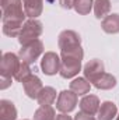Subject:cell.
Instances as JSON below:
<instances>
[{"label":"cell","mask_w":119,"mask_h":120,"mask_svg":"<svg viewBox=\"0 0 119 120\" xmlns=\"http://www.w3.org/2000/svg\"><path fill=\"white\" fill-rule=\"evenodd\" d=\"M58 45L60 49V56H71L81 59L84 57V52L81 48V36L73 30H64L59 34Z\"/></svg>","instance_id":"obj_1"},{"label":"cell","mask_w":119,"mask_h":120,"mask_svg":"<svg viewBox=\"0 0 119 120\" xmlns=\"http://www.w3.org/2000/svg\"><path fill=\"white\" fill-rule=\"evenodd\" d=\"M1 20L3 22L20 21L25 22V11L23 0H1Z\"/></svg>","instance_id":"obj_2"},{"label":"cell","mask_w":119,"mask_h":120,"mask_svg":"<svg viewBox=\"0 0 119 120\" xmlns=\"http://www.w3.org/2000/svg\"><path fill=\"white\" fill-rule=\"evenodd\" d=\"M42 31H44V27H42V22L36 18H30L24 22V27L21 30V34L18 35V42L20 45H27L32 41L38 39L41 35H42Z\"/></svg>","instance_id":"obj_3"},{"label":"cell","mask_w":119,"mask_h":120,"mask_svg":"<svg viewBox=\"0 0 119 120\" xmlns=\"http://www.w3.org/2000/svg\"><path fill=\"white\" fill-rule=\"evenodd\" d=\"M21 64V59L18 55L13 52H6L1 56V63H0V74L1 77H8L14 78L16 73L18 71Z\"/></svg>","instance_id":"obj_4"},{"label":"cell","mask_w":119,"mask_h":120,"mask_svg":"<svg viewBox=\"0 0 119 120\" xmlns=\"http://www.w3.org/2000/svg\"><path fill=\"white\" fill-rule=\"evenodd\" d=\"M42 53H44V43H42V41L35 39V41H32L30 43L21 46V49L18 52V56H20L21 61H25V63L31 64Z\"/></svg>","instance_id":"obj_5"},{"label":"cell","mask_w":119,"mask_h":120,"mask_svg":"<svg viewBox=\"0 0 119 120\" xmlns=\"http://www.w3.org/2000/svg\"><path fill=\"white\" fill-rule=\"evenodd\" d=\"M62 66H60V77L63 78H73L81 70V59L71 57V56H60Z\"/></svg>","instance_id":"obj_6"},{"label":"cell","mask_w":119,"mask_h":120,"mask_svg":"<svg viewBox=\"0 0 119 120\" xmlns=\"http://www.w3.org/2000/svg\"><path fill=\"white\" fill-rule=\"evenodd\" d=\"M79 102V95L74 94L71 90L69 91H62L58 96L56 101V109L62 113H70L71 110H74V108L77 106Z\"/></svg>","instance_id":"obj_7"},{"label":"cell","mask_w":119,"mask_h":120,"mask_svg":"<svg viewBox=\"0 0 119 120\" xmlns=\"http://www.w3.org/2000/svg\"><path fill=\"white\" fill-rule=\"evenodd\" d=\"M60 66H62V59L58 53L55 52H46L42 60H41V68L46 75H55L56 73L60 71Z\"/></svg>","instance_id":"obj_8"},{"label":"cell","mask_w":119,"mask_h":120,"mask_svg":"<svg viewBox=\"0 0 119 120\" xmlns=\"http://www.w3.org/2000/svg\"><path fill=\"white\" fill-rule=\"evenodd\" d=\"M83 73H84V78H87L90 82H94L102 73H105L104 71V63L99 59L90 60L88 63H86Z\"/></svg>","instance_id":"obj_9"},{"label":"cell","mask_w":119,"mask_h":120,"mask_svg":"<svg viewBox=\"0 0 119 120\" xmlns=\"http://www.w3.org/2000/svg\"><path fill=\"white\" fill-rule=\"evenodd\" d=\"M21 84H23V88H24L25 95L28 98H31V99H36L38 98V94L44 88L42 87V81L39 80V77H36L34 74H31L28 78H25Z\"/></svg>","instance_id":"obj_10"},{"label":"cell","mask_w":119,"mask_h":120,"mask_svg":"<svg viewBox=\"0 0 119 120\" xmlns=\"http://www.w3.org/2000/svg\"><path fill=\"white\" fill-rule=\"evenodd\" d=\"M79 105H80V112L87 113V115H92V116L98 113L99 106H101L99 99L95 95H84Z\"/></svg>","instance_id":"obj_11"},{"label":"cell","mask_w":119,"mask_h":120,"mask_svg":"<svg viewBox=\"0 0 119 120\" xmlns=\"http://www.w3.org/2000/svg\"><path fill=\"white\" fill-rule=\"evenodd\" d=\"M25 15L30 18H36L42 14L44 0H23Z\"/></svg>","instance_id":"obj_12"},{"label":"cell","mask_w":119,"mask_h":120,"mask_svg":"<svg viewBox=\"0 0 119 120\" xmlns=\"http://www.w3.org/2000/svg\"><path fill=\"white\" fill-rule=\"evenodd\" d=\"M0 120H17V109L8 99L0 101Z\"/></svg>","instance_id":"obj_13"},{"label":"cell","mask_w":119,"mask_h":120,"mask_svg":"<svg viewBox=\"0 0 119 120\" xmlns=\"http://www.w3.org/2000/svg\"><path fill=\"white\" fill-rule=\"evenodd\" d=\"M118 113V108L114 102L111 101H105L101 103L99 110H98V120H112Z\"/></svg>","instance_id":"obj_14"},{"label":"cell","mask_w":119,"mask_h":120,"mask_svg":"<svg viewBox=\"0 0 119 120\" xmlns=\"http://www.w3.org/2000/svg\"><path fill=\"white\" fill-rule=\"evenodd\" d=\"M101 27L107 34H111V35L119 34V14H108L102 20Z\"/></svg>","instance_id":"obj_15"},{"label":"cell","mask_w":119,"mask_h":120,"mask_svg":"<svg viewBox=\"0 0 119 120\" xmlns=\"http://www.w3.org/2000/svg\"><path fill=\"white\" fill-rule=\"evenodd\" d=\"M92 85H94L97 90H102V91L112 90V88L116 85V78H115L112 74L102 73V74L92 82Z\"/></svg>","instance_id":"obj_16"},{"label":"cell","mask_w":119,"mask_h":120,"mask_svg":"<svg viewBox=\"0 0 119 120\" xmlns=\"http://www.w3.org/2000/svg\"><path fill=\"white\" fill-rule=\"evenodd\" d=\"M55 99H56V90L52 87H44L36 98L41 106H51L55 102Z\"/></svg>","instance_id":"obj_17"},{"label":"cell","mask_w":119,"mask_h":120,"mask_svg":"<svg viewBox=\"0 0 119 120\" xmlns=\"http://www.w3.org/2000/svg\"><path fill=\"white\" fill-rule=\"evenodd\" d=\"M91 88V84L87 78L84 77H79V78H74L71 82H70V90L73 91L74 94L77 95H86L90 92Z\"/></svg>","instance_id":"obj_18"},{"label":"cell","mask_w":119,"mask_h":120,"mask_svg":"<svg viewBox=\"0 0 119 120\" xmlns=\"http://www.w3.org/2000/svg\"><path fill=\"white\" fill-rule=\"evenodd\" d=\"M111 11L109 0H94V14L97 18H105Z\"/></svg>","instance_id":"obj_19"},{"label":"cell","mask_w":119,"mask_h":120,"mask_svg":"<svg viewBox=\"0 0 119 120\" xmlns=\"http://www.w3.org/2000/svg\"><path fill=\"white\" fill-rule=\"evenodd\" d=\"M24 27V22L20 21H8V22H3V32L7 36L11 38H18V35L21 34V30Z\"/></svg>","instance_id":"obj_20"},{"label":"cell","mask_w":119,"mask_h":120,"mask_svg":"<svg viewBox=\"0 0 119 120\" xmlns=\"http://www.w3.org/2000/svg\"><path fill=\"white\" fill-rule=\"evenodd\" d=\"M55 119H56V112L52 106H39L34 113V120H55Z\"/></svg>","instance_id":"obj_21"},{"label":"cell","mask_w":119,"mask_h":120,"mask_svg":"<svg viewBox=\"0 0 119 120\" xmlns=\"http://www.w3.org/2000/svg\"><path fill=\"white\" fill-rule=\"evenodd\" d=\"M92 7H94V0H74V6H73L76 13L80 15L90 14Z\"/></svg>","instance_id":"obj_22"},{"label":"cell","mask_w":119,"mask_h":120,"mask_svg":"<svg viewBox=\"0 0 119 120\" xmlns=\"http://www.w3.org/2000/svg\"><path fill=\"white\" fill-rule=\"evenodd\" d=\"M31 74V67L28 63H25V61H21V64H20V68H18V71L16 73V75H14V78L18 81V82H23L25 78H28Z\"/></svg>","instance_id":"obj_23"},{"label":"cell","mask_w":119,"mask_h":120,"mask_svg":"<svg viewBox=\"0 0 119 120\" xmlns=\"http://www.w3.org/2000/svg\"><path fill=\"white\" fill-rule=\"evenodd\" d=\"M59 4H60L62 8L70 10V8H73V6H74V0H59Z\"/></svg>","instance_id":"obj_24"},{"label":"cell","mask_w":119,"mask_h":120,"mask_svg":"<svg viewBox=\"0 0 119 120\" xmlns=\"http://www.w3.org/2000/svg\"><path fill=\"white\" fill-rule=\"evenodd\" d=\"M74 120H95V117H94L92 115H87V113L80 112V113H77V115L74 116Z\"/></svg>","instance_id":"obj_25"},{"label":"cell","mask_w":119,"mask_h":120,"mask_svg":"<svg viewBox=\"0 0 119 120\" xmlns=\"http://www.w3.org/2000/svg\"><path fill=\"white\" fill-rule=\"evenodd\" d=\"M11 85V78H8V77H1V80H0V90H6V88H8Z\"/></svg>","instance_id":"obj_26"},{"label":"cell","mask_w":119,"mask_h":120,"mask_svg":"<svg viewBox=\"0 0 119 120\" xmlns=\"http://www.w3.org/2000/svg\"><path fill=\"white\" fill-rule=\"evenodd\" d=\"M55 120H73V119H71L67 113H60V115L56 116V119H55Z\"/></svg>","instance_id":"obj_27"},{"label":"cell","mask_w":119,"mask_h":120,"mask_svg":"<svg viewBox=\"0 0 119 120\" xmlns=\"http://www.w3.org/2000/svg\"><path fill=\"white\" fill-rule=\"evenodd\" d=\"M115 120H119V116H116V119H115Z\"/></svg>","instance_id":"obj_28"}]
</instances>
